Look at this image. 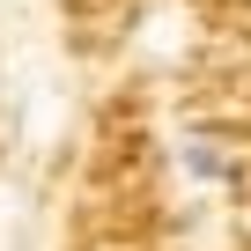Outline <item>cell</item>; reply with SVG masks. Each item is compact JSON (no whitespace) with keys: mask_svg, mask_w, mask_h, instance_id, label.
<instances>
[{"mask_svg":"<svg viewBox=\"0 0 251 251\" xmlns=\"http://www.w3.org/2000/svg\"><path fill=\"white\" fill-rule=\"evenodd\" d=\"M177 163H185L200 185H222V177H229V155H222V141H207V133H185V141H177Z\"/></svg>","mask_w":251,"mask_h":251,"instance_id":"6da1fadb","label":"cell"}]
</instances>
